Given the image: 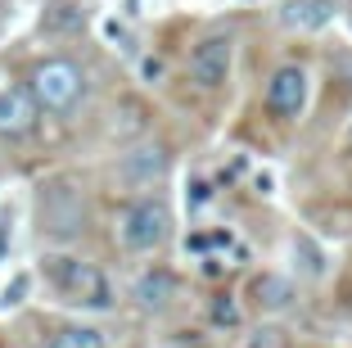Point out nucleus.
I'll return each mask as SVG.
<instances>
[{
	"mask_svg": "<svg viewBox=\"0 0 352 348\" xmlns=\"http://www.w3.org/2000/svg\"><path fill=\"white\" fill-rule=\"evenodd\" d=\"M45 276H50V285L59 289L68 303H82V307H109L113 303V289H109V280H104V272L95 263H86V258H73V254H50L45 258Z\"/></svg>",
	"mask_w": 352,
	"mask_h": 348,
	"instance_id": "nucleus-2",
	"label": "nucleus"
},
{
	"mask_svg": "<svg viewBox=\"0 0 352 348\" xmlns=\"http://www.w3.org/2000/svg\"><path fill=\"white\" fill-rule=\"evenodd\" d=\"M36 113H41V100L32 91H0V136H28L36 127Z\"/></svg>",
	"mask_w": 352,
	"mask_h": 348,
	"instance_id": "nucleus-8",
	"label": "nucleus"
},
{
	"mask_svg": "<svg viewBox=\"0 0 352 348\" xmlns=\"http://www.w3.org/2000/svg\"><path fill=\"white\" fill-rule=\"evenodd\" d=\"M172 298H176V276L163 272V267H154V272H145L135 280V303L140 307H167Z\"/></svg>",
	"mask_w": 352,
	"mask_h": 348,
	"instance_id": "nucleus-11",
	"label": "nucleus"
},
{
	"mask_svg": "<svg viewBox=\"0 0 352 348\" xmlns=\"http://www.w3.org/2000/svg\"><path fill=\"white\" fill-rule=\"evenodd\" d=\"M230 63H235V41L226 32H212L190 50V82L204 86V91H217V86H226Z\"/></svg>",
	"mask_w": 352,
	"mask_h": 348,
	"instance_id": "nucleus-5",
	"label": "nucleus"
},
{
	"mask_svg": "<svg viewBox=\"0 0 352 348\" xmlns=\"http://www.w3.org/2000/svg\"><path fill=\"white\" fill-rule=\"evenodd\" d=\"M208 317H212V326H221V330H230V326H239V303L235 298H212V307H208Z\"/></svg>",
	"mask_w": 352,
	"mask_h": 348,
	"instance_id": "nucleus-16",
	"label": "nucleus"
},
{
	"mask_svg": "<svg viewBox=\"0 0 352 348\" xmlns=\"http://www.w3.org/2000/svg\"><path fill=\"white\" fill-rule=\"evenodd\" d=\"M50 348H104V335L95 326H59L50 335Z\"/></svg>",
	"mask_w": 352,
	"mask_h": 348,
	"instance_id": "nucleus-13",
	"label": "nucleus"
},
{
	"mask_svg": "<svg viewBox=\"0 0 352 348\" xmlns=\"http://www.w3.org/2000/svg\"><path fill=\"white\" fill-rule=\"evenodd\" d=\"M249 298L262 307V312H289L298 294H294V280L289 276H280V272H262V276H253Z\"/></svg>",
	"mask_w": 352,
	"mask_h": 348,
	"instance_id": "nucleus-9",
	"label": "nucleus"
},
{
	"mask_svg": "<svg viewBox=\"0 0 352 348\" xmlns=\"http://www.w3.org/2000/svg\"><path fill=\"white\" fill-rule=\"evenodd\" d=\"M172 236V213L158 199H135L122 217H118V240H122L131 254H149L163 240Z\"/></svg>",
	"mask_w": 352,
	"mask_h": 348,
	"instance_id": "nucleus-3",
	"label": "nucleus"
},
{
	"mask_svg": "<svg viewBox=\"0 0 352 348\" xmlns=\"http://www.w3.org/2000/svg\"><path fill=\"white\" fill-rule=\"evenodd\" d=\"M208 199H212V185H208V181H195V185H190V195H186V204L195 208V213H199V208L208 204Z\"/></svg>",
	"mask_w": 352,
	"mask_h": 348,
	"instance_id": "nucleus-18",
	"label": "nucleus"
},
{
	"mask_svg": "<svg viewBox=\"0 0 352 348\" xmlns=\"http://www.w3.org/2000/svg\"><path fill=\"white\" fill-rule=\"evenodd\" d=\"M113 132L122 136V141H140V136L149 132V109L140 100H122L113 113Z\"/></svg>",
	"mask_w": 352,
	"mask_h": 348,
	"instance_id": "nucleus-12",
	"label": "nucleus"
},
{
	"mask_svg": "<svg viewBox=\"0 0 352 348\" xmlns=\"http://www.w3.org/2000/svg\"><path fill=\"white\" fill-rule=\"evenodd\" d=\"M86 23V14L77 10V5H54L50 14H45V28H54V32H63V28H82Z\"/></svg>",
	"mask_w": 352,
	"mask_h": 348,
	"instance_id": "nucleus-17",
	"label": "nucleus"
},
{
	"mask_svg": "<svg viewBox=\"0 0 352 348\" xmlns=\"http://www.w3.org/2000/svg\"><path fill=\"white\" fill-rule=\"evenodd\" d=\"M307 109V68L298 63H280L267 82V113L276 118H298Z\"/></svg>",
	"mask_w": 352,
	"mask_h": 348,
	"instance_id": "nucleus-7",
	"label": "nucleus"
},
{
	"mask_svg": "<svg viewBox=\"0 0 352 348\" xmlns=\"http://www.w3.org/2000/svg\"><path fill=\"white\" fill-rule=\"evenodd\" d=\"M167 176V150L163 145H149V141H135L131 150L118 158V181L131 185V190H149Z\"/></svg>",
	"mask_w": 352,
	"mask_h": 348,
	"instance_id": "nucleus-6",
	"label": "nucleus"
},
{
	"mask_svg": "<svg viewBox=\"0 0 352 348\" xmlns=\"http://www.w3.org/2000/svg\"><path fill=\"white\" fill-rule=\"evenodd\" d=\"M82 91H86V77H82V68L68 63V59H50V63H41V68L32 72V95L41 100L45 113L77 109Z\"/></svg>",
	"mask_w": 352,
	"mask_h": 348,
	"instance_id": "nucleus-4",
	"label": "nucleus"
},
{
	"mask_svg": "<svg viewBox=\"0 0 352 348\" xmlns=\"http://www.w3.org/2000/svg\"><path fill=\"white\" fill-rule=\"evenodd\" d=\"M294 254L302 258V272H307V276H321V272H325V254H321L316 245H311L307 236H298V240H294Z\"/></svg>",
	"mask_w": 352,
	"mask_h": 348,
	"instance_id": "nucleus-15",
	"label": "nucleus"
},
{
	"mask_svg": "<svg viewBox=\"0 0 352 348\" xmlns=\"http://www.w3.org/2000/svg\"><path fill=\"white\" fill-rule=\"evenodd\" d=\"M348 145H352V123H348Z\"/></svg>",
	"mask_w": 352,
	"mask_h": 348,
	"instance_id": "nucleus-19",
	"label": "nucleus"
},
{
	"mask_svg": "<svg viewBox=\"0 0 352 348\" xmlns=\"http://www.w3.org/2000/svg\"><path fill=\"white\" fill-rule=\"evenodd\" d=\"M244 348H289V330L285 326H258L244 339Z\"/></svg>",
	"mask_w": 352,
	"mask_h": 348,
	"instance_id": "nucleus-14",
	"label": "nucleus"
},
{
	"mask_svg": "<svg viewBox=\"0 0 352 348\" xmlns=\"http://www.w3.org/2000/svg\"><path fill=\"white\" fill-rule=\"evenodd\" d=\"M36 222L50 240H77L86 231V190L73 176H54L36 195Z\"/></svg>",
	"mask_w": 352,
	"mask_h": 348,
	"instance_id": "nucleus-1",
	"label": "nucleus"
},
{
	"mask_svg": "<svg viewBox=\"0 0 352 348\" xmlns=\"http://www.w3.org/2000/svg\"><path fill=\"white\" fill-rule=\"evenodd\" d=\"M334 19V0H289L280 10V23L294 32H321Z\"/></svg>",
	"mask_w": 352,
	"mask_h": 348,
	"instance_id": "nucleus-10",
	"label": "nucleus"
}]
</instances>
